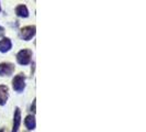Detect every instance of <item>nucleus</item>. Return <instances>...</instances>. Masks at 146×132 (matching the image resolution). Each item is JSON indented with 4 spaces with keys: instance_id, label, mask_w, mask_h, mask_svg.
Returning a JSON list of instances; mask_svg holds the SVG:
<instances>
[{
    "instance_id": "5",
    "label": "nucleus",
    "mask_w": 146,
    "mask_h": 132,
    "mask_svg": "<svg viewBox=\"0 0 146 132\" xmlns=\"http://www.w3.org/2000/svg\"><path fill=\"white\" fill-rule=\"evenodd\" d=\"M20 125H21V110L19 107H17L15 110V113H13V125H12L11 132H18Z\"/></svg>"
},
{
    "instance_id": "12",
    "label": "nucleus",
    "mask_w": 146,
    "mask_h": 132,
    "mask_svg": "<svg viewBox=\"0 0 146 132\" xmlns=\"http://www.w3.org/2000/svg\"><path fill=\"white\" fill-rule=\"evenodd\" d=\"M0 132H5V129H3V128H1V129H0Z\"/></svg>"
},
{
    "instance_id": "3",
    "label": "nucleus",
    "mask_w": 146,
    "mask_h": 132,
    "mask_svg": "<svg viewBox=\"0 0 146 132\" xmlns=\"http://www.w3.org/2000/svg\"><path fill=\"white\" fill-rule=\"evenodd\" d=\"M36 33L35 25H27L20 30V37L24 41H30Z\"/></svg>"
},
{
    "instance_id": "8",
    "label": "nucleus",
    "mask_w": 146,
    "mask_h": 132,
    "mask_svg": "<svg viewBox=\"0 0 146 132\" xmlns=\"http://www.w3.org/2000/svg\"><path fill=\"white\" fill-rule=\"evenodd\" d=\"M24 125L28 128V130H34L36 127V121H35V117L33 115H28L25 119H24Z\"/></svg>"
},
{
    "instance_id": "9",
    "label": "nucleus",
    "mask_w": 146,
    "mask_h": 132,
    "mask_svg": "<svg viewBox=\"0 0 146 132\" xmlns=\"http://www.w3.org/2000/svg\"><path fill=\"white\" fill-rule=\"evenodd\" d=\"M15 15L20 18H28L29 17V10L25 5H19L15 8Z\"/></svg>"
},
{
    "instance_id": "6",
    "label": "nucleus",
    "mask_w": 146,
    "mask_h": 132,
    "mask_svg": "<svg viewBox=\"0 0 146 132\" xmlns=\"http://www.w3.org/2000/svg\"><path fill=\"white\" fill-rule=\"evenodd\" d=\"M9 98V88L7 85H0V106H5Z\"/></svg>"
},
{
    "instance_id": "13",
    "label": "nucleus",
    "mask_w": 146,
    "mask_h": 132,
    "mask_svg": "<svg viewBox=\"0 0 146 132\" xmlns=\"http://www.w3.org/2000/svg\"><path fill=\"white\" fill-rule=\"evenodd\" d=\"M0 11H1V6H0Z\"/></svg>"
},
{
    "instance_id": "10",
    "label": "nucleus",
    "mask_w": 146,
    "mask_h": 132,
    "mask_svg": "<svg viewBox=\"0 0 146 132\" xmlns=\"http://www.w3.org/2000/svg\"><path fill=\"white\" fill-rule=\"evenodd\" d=\"M35 106H36V98H34V99H33V101H32V105H31V111H32L33 113H35V111H36V108H35Z\"/></svg>"
},
{
    "instance_id": "7",
    "label": "nucleus",
    "mask_w": 146,
    "mask_h": 132,
    "mask_svg": "<svg viewBox=\"0 0 146 132\" xmlns=\"http://www.w3.org/2000/svg\"><path fill=\"white\" fill-rule=\"evenodd\" d=\"M12 49V42L9 37H3L0 40V52L7 53Z\"/></svg>"
},
{
    "instance_id": "4",
    "label": "nucleus",
    "mask_w": 146,
    "mask_h": 132,
    "mask_svg": "<svg viewBox=\"0 0 146 132\" xmlns=\"http://www.w3.org/2000/svg\"><path fill=\"white\" fill-rule=\"evenodd\" d=\"M15 67L13 63L10 62H2L0 63V76L5 77V76H11L15 72Z\"/></svg>"
},
{
    "instance_id": "1",
    "label": "nucleus",
    "mask_w": 146,
    "mask_h": 132,
    "mask_svg": "<svg viewBox=\"0 0 146 132\" xmlns=\"http://www.w3.org/2000/svg\"><path fill=\"white\" fill-rule=\"evenodd\" d=\"M32 51L29 49H23L21 51L18 52L17 54V62L20 64V65H28L31 63V59H32Z\"/></svg>"
},
{
    "instance_id": "2",
    "label": "nucleus",
    "mask_w": 146,
    "mask_h": 132,
    "mask_svg": "<svg viewBox=\"0 0 146 132\" xmlns=\"http://www.w3.org/2000/svg\"><path fill=\"white\" fill-rule=\"evenodd\" d=\"M12 88L17 93H22L25 88V76L24 74H18L15 75V78L12 79Z\"/></svg>"
},
{
    "instance_id": "11",
    "label": "nucleus",
    "mask_w": 146,
    "mask_h": 132,
    "mask_svg": "<svg viewBox=\"0 0 146 132\" xmlns=\"http://www.w3.org/2000/svg\"><path fill=\"white\" fill-rule=\"evenodd\" d=\"M3 33H5V29L0 25V37H1V35H3Z\"/></svg>"
}]
</instances>
